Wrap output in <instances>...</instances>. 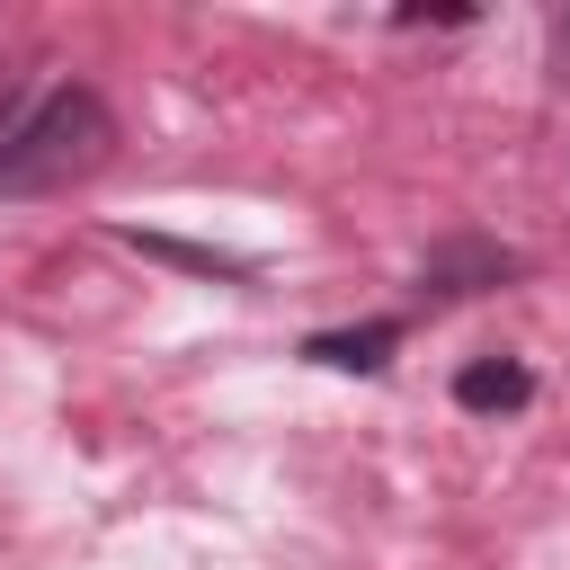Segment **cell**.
I'll return each mask as SVG.
<instances>
[{
  "label": "cell",
  "instance_id": "cell-5",
  "mask_svg": "<svg viewBox=\"0 0 570 570\" xmlns=\"http://www.w3.org/2000/svg\"><path fill=\"white\" fill-rule=\"evenodd\" d=\"M142 258H169V267H196V276H249V258H223V249H196V240H160V232H125Z\"/></svg>",
  "mask_w": 570,
  "mask_h": 570
},
{
  "label": "cell",
  "instance_id": "cell-3",
  "mask_svg": "<svg viewBox=\"0 0 570 570\" xmlns=\"http://www.w3.org/2000/svg\"><path fill=\"white\" fill-rule=\"evenodd\" d=\"M401 347V321H356V330H312L303 356L312 365H338V374H383Z\"/></svg>",
  "mask_w": 570,
  "mask_h": 570
},
{
  "label": "cell",
  "instance_id": "cell-2",
  "mask_svg": "<svg viewBox=\"0 0 570 570\" xmlns=\"http://www.w3.org/2000/svg\"><path fill=\"white\" fill-rule=\"evenodd\" d=\"M508 276H525L517 249H499V240H445V249L419 258V303H463V294H490Z\"/></svg>",
  "mask_w": 570,
  "mask_h": 570
},
{
  "label": "cell",
  "instance_id": "cell-4",
  "mask_svg": "<svg viewBox=\"0 0 570 570\" xmlns=\"http://www.w3.org/2000/svg\"><path fill=\"white\" fill-rule=\"evenodd\" d=\"M454 401H463V410H525V401H534V374H525L517 356H481V365L454 374Z\"/></svg>",
  "mask_w": 570,
  "mask_h": 570
},
{
  "label": "cell",
  "instance_id": "cell-1",
  "mask_svg": "<svg viewBox=\"0 0 570 570\" xmlns=\"http://www.w3.org/2000/svg\"><path fill=\"white\" fill-rule=\"evenodd\" d=\"M116 160V116L98 89L62 80V89H36L27 116L0 134V196H62L80 178H98Z\"/></svg>",
  "mask_w": 570,
  "mask_h": 570
},
{
  "label": "cell",
  "instance_id": "cell-6",
  "mask_svg": "<svg viewBox=\"0 0 570 570\" xmlns=\"http://www.w3.org/2000/svg\"><path fill=\"white\" fill-rule=\"evenodd\" d=\"M552 80L570 89V9H552Z\"/></svg>",
  "mask_w": 570,
  "mask_h": 570
}]
</instances>
